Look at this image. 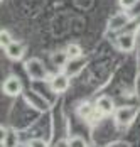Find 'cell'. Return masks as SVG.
Masks as SVG:
<instances>
[{"label": "cell", "instance_id": "obj_1", "mask_svg": "<svg viewBox=\"0 0 140 147\" xmlns=\"http://www.w3.org/2000/svg\"><path fill=\"white\" fill-rule=\"evenodd\" d=\"M137 115V110L133 107H120L115 110V122L120 125V127H128Z\"/></svg>", "mask_w": 140, "mask_h": 147}, {"label": "cell", "instance_id": "obj_2", "mask_svg": "<svg viewBox=\"0 0 140 147\" xmlns=\"http://www.w3.org/2000/svg\"><path fill=\"white\" fill-rule=\"evenodd\" d=\"M2 88H3V93H5L7 96H19V95L22 93V81H20L17 76L10 74V76H7V78L3 80Z\"/></svg>", "mask_w": 140, "mask_h": 147}, {"label": "cell", "instance_id": "obj_3", "mask_svg": "<svg viewBox=\"0 0 140 147\" xmlns=\"http://www.w3.org/2000/svg\"><path fill=\"white\" fill-rule=\"evenodd\" d=\"M26 69L32 80H44L47 76V69L39 59H29L26 63Z\"/></svg>", "mask_w": 140, "mask_h": 147}, {"label": "cell", "instance_id": "obj_4", "mask_svg": "<svg viewBox=\"0 0 140 147\" xmlns=\"http://www.w3.org/2000/svg\"><path fill=\"white\" fill-rule=\"evenodd\" d=\"M49 88L54 93H64L66 90L69 88V74L66 73H57L51 78L49 81Z\"/></svg>", "mask_w": 140, "mask_h": 147}, {"label": "cell", "instance_id": "obj_5", "mask_svg": "<svg viewBox=\"0 0 140 147\" xmlns=\"http://www.w3.org/2000/svg\"><path fill=\"white\" fill-rule=\"evenodd\" d=\"M116 46L120 51L123 53H130L135 49V34L133 32H122L116 39Z\"/></svg>", "mask_w": 140, "mask_h": 147}, {"label": "cell", "instance_id": "obj_6", "mask_svg": "<svg viewBox=\"0 0 140 147\" xmlns=\"http://www.w3.org/2000/svg\"><path fill=\"white\" fill-rule=\"evenodd\" d=\"M95 108L98 110L101 115H110V113H115V102H113L112 96H106V95H103V96H100L96 103H95Z\"/></svg>", "mask_w": 140, "mask_h": 147}, {"label": "cell", "instance_id": "obj_7", "mask_svg": "<svg viewBox=\"0 0 140 147\" xmlns=\"http://www.w3.org/2000/svg\"><path fill=\"white\" fill-rule=\"evenodd\" d=\"M5 54L12 61H20L26 54V46L22 42H19V41H12V44L5 47Z\"/></svg>", "mask_w": 140, "mask_h": 147}, {"label": "cell", "instance_id": "obj_8", "mask_svg": "<svg viewBox=\"0 0 140 147\" xmlns=\"http://www.w3.org/2000/svg\"><path fill=\"white\" fill-rule=\"evenodd\" d=\"M128 22H130V17H128V14H116V15H113L112 19L108 20V29H110V30L123 29Z\"/></svg>", "mask_w": 140, "mask_h": 147}, {"label": "cell", "instance_id": "obj_9", "mask_svg": "<svg viewBox=\"0 0 140 147\" xmlns=\"http://www.w3.org/2000/svg\"><path fill=\"white\" fill-rule=\"evenodd\" d=\"M64 51H66V54L69 56V59H76V58H81V56H83V49H81V46L76 44V42L68 44Z\"/></svg>", "mask_w": 140, "mask_h": 147}, {"label": "cell", "instance_id": "obj_10", "mask_svg": "<svg viewBox=\"0 0 140 147\" xmlns=\"http://www.w3.org/2000/svg\"><path fill=\"white\" fill-rule=\"evenodd\" d=\"M68 61H69V56L66 54V51H57L56 54H52V63H54L56 66L64 68V66L68 64Z\"/></svg>", "mask_w": 140, "mask_h": 147}, {"label": "cell", "instance_id": "obj_11", "mask_svg": "<svg viewBox=\"0 0 140 147\" xmlns=\"http://www.w3.org/2000/svg\"><path fill=\"white\" fill-rule=\"evenodd\" d=\"M93 112H95V107L93 105H90V103H83L79 108H78V113H79V117L84 118V120H88V118L93 115Z\"/></svg>", "mask_w": 140, "mask_h": 147}, {"label": "cell", "instance_id": "obj_12", "mask_svg": "<svg viewBox=\"0 0 140 147\" xmlns=\"http://www.w3.org/2000/svg\"><path fill=\"white\" fill-rule=\"evenodd\" d=\"M12 41H14V37L10 36V32H9V30H2V32H0V44H2L3 49H5L7 46L12 44Z\"/></svg>", "mask_w": 140, "mask_h": 147}, {"label": "cell", "instance_id": "obj_13", "mask_svg": "<svg viewBox=\"0 0 140 147\" xmlns=\"http://www.w3.org/2000/svg\"><path fill=\"white\" fill-rule=\"evenodd\" d=\"M68 146H71V147H84L86 146V142H84L81 137L74 135V137H71L69 140H68Z\"/></svg>", "mask_w": 140, "mask_h": 147}, {"label": "cell", "instance_id": "obj_14", "mask_svg": "<svg viewBox=\"0 0 140 147\" xmlns=\"http://www.w3.org/2000/svg\"><path fill=\"white\" fill-rule=\"evenodd\" d=\"M27 146H32V147H46L47 146V142L46 140H42V139H32V140H29Z\"/></svg>", "mask_w": 140, "mask_h": 147}, {"label": "cell", "instance_id": "obj_15", "mask_svg": "<svg viewBox=\"0 0 140 147\" xmlns=\"http://www.w3.org/2000/svg\"><path fill=\"white\" fill-rule=\"evenodd\" d=\"M137 2H139V0H118L120 7H123V9H130V7H133Z\"/></svg>", "mask_w": 140, "mask_h": 147}]
</instances>
